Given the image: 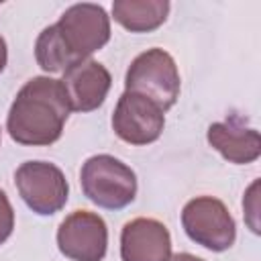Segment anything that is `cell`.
Here are the masks:
<instances>
[{
    "label": "cell",
    "mask_w": 261,
    "mask_h": 261,
    "mask_svg": "<svg viewBox=\"0 0 261 261\" xmlns=\"http://www.w3.org/2000/svg\"><path fill=\"white\" fill-rule=\"evenodd\" d=\"M71 108L61 80L31 77L16 94L6 116L12 141L27 147H47L59 141Z\"/></svg>",
    "instance_id": "obj_1"
},
{
    "label": "cell",
    "mask_w": 261,
    "mask_h": 261,
    "mask_svg": "<svg viewBox=\"0 0 261 261\" xmlns=\"http://www.w3.org/2000/svg\"><path fill=\"white\" fill-rule=\"evenodd\" d=\"M84 196L100 208L120 210L137 196L135 171L112 155H94L86 159L80 171Z\"/></svg>",
    "instance_id": "obj_2"
},
{
    "label": "cell",
    "mask_w": 261,
    "mask_h": 261,
    "mask_svg": "<svg viewBox=\"0 0 261 261\" xmlns=\"http://www.w3.org/2000/svg\"><path fill=\"white\" fill-rule=\"evenodd\" d=\"M179 71L173 57L159 49H147L137 55L124 75V90L141 94L155 102L163 112L169 110L179 98Z\"/></svg>",
    "instance_id": "obj_3"
},
{
    "label": "cell",
    "mask_w": 261,
    "mask_h": 261,
    "mask_svg": "<svg viewBox=\"0 0 261 261\" xmlns=\"http://www.w3.org/2000/svg\"><path fill=\"white\" fill-rule=\"evenodd\" d=\"M181 226L190 241L214 253L230 249L237 239L234 218L224 202L212 196L192 198L181 210Z\"/></svg>",
    "instance_id": "obj_4"
},
{
    "label": "cell",
    "mask_w": 261,
    "mask_h": 261,
    "mask_svg": "<svg viewBox=\"0 0 261 261\" xmlns=\"http://www.w3.org/2000/svg\"><path fill=\"white\" fill-rule=\"evenodd\" d=\"M61 43L77 63L110 41V16L100 4H73L55 22Z\"/></svg>",
    "instance_id": "obj_5"
},
{
    "label": "cell",
    "mask_w": 261,
    "mask_h": 261,
    "mask_svg": "<svg viewBox=\"0 0 261 261\" xmlns=\"http://www.w3.org/2000/svg\"><path fill=\"white\" fill-rule=\"evenodd\" d=\"M14 186L22 202L39 216L59 212L69 196L63 171L49 161H24L14 171Z\"/></svg>",
    "instance_id": "obj_6"
},
{
    "label": "cell",
    "mask_w": 261,
    "mask_h": 261,
    "mask_svg": "<svg viewBox=\"0 0 261 261\" xmlns=\"http://www.w3.org/2000/svg\"><path fill=\"white\" fill-rule=\"evenodd\" d=\"M57 247L71 261H102L108 249V226L100 214L75 210L61 220Z\"/></svg>",
    "instance_id": "obj_7"
},
{
    "label": "cell",
    "mask_w": 261,
    "mask_h": 261,
    "mask_svg": "<svg viewBox=\"0 0 261 261\" xmlns=\"http://www.w3.org/2000/svg\"><path fill=\"white\" fill-rule=\"evenodd\" d=\"M163 126L165 112L155 102L126 90L120 94L112 112V130L120 141L128 145H149L161 137Z\"/></svg>",
    "instance_id": "obj_8"
},
{
    "label": "cell",
    "mask_w": 261,
    "mask_h": 261,
    "mask_svg": "<svg viewBox=\"0 0 261 261\" xmlns=\"http://www.w3.org/2000/svg\"><path fill=\"white\" fill-rule=\"evenodd\" d=\"M61 86L73 112H92L106 100L112 75L100 61L88 57L63 71Z\"/></svg>",
    "instance_id": "obj_9"
},
{
    "label": "cell",
    "mask_w": 261,
    "mask_h": 261,
    "mask_svg": "<svg viewBox=\"0 0 261 261\" xmlns=\"http://www.w3.org/2000/svg\"><path fill=\"white\" fill-rule=\"evenodd\" d=\"M171 237L163 222L155 218H133L120 232L122 261H169Z\"/></svg>",
    "instance_id": "obj_10"
},
{
    "label": "cell",
    "mask_w": 261,
    "mask_h": 261,
    "mask_svg": "<svg viewBox=\"0 0 261 261\" xmlns=\"http://www.w3.org/2000/svg\"><path fill=\"white\" fill-rule=\"evenodd\" d=\"M206 139L228 163L245 165L253 163L261 155V137L255 128H245L239 118L224 122H212L206 130Z\"/></svg>",
    "instance_id": "obj_11"
},
{
    "label": "cell",
    "mask_w": 261,
    "mask_h": 261,
    "mask_svg": "<svg viewBox=\"0 0 261 261\" xmlns=\"http://www.w3.org/2000/svg\"><path fill=\"white\" fill-rule=\"evenodd\" d=\"M169 14L167 0H114V20L130 33H151L159 29Z\"/></svg>",
    "instance_id": "obj_12"
},
{
    "label": "cell",
    "mask_w": 261,
    "mask_h": 261,
    "mask_svg": "<svg viewBox=\"0 0 261 261\" xmlns=\"http://www.w3.org/2000/svg\"><path fill=\"white\" fill-rule=\"evenodd\" d=\"M35 59L39 67L47 73H59V71L63 73L67 67L75 63L71 55L67 53L65 45L61 43L55 24H49L47 29L39 33L37 43H35Z\"/></svg>",
    "instance_id": "obj_13"
},
{
    "label": "cell",
    "mask_w": 261,
    "mask_h": 261,
    "mask_svg": "<svg viewBox=\"0 0 261 261\" xmlns=\"http://www.w3.org/2000/svg\"><path fill=\"white\" fill-rule=\"evenodd\" d=\"M14 228V210L4 190H0V245L8 241Z\"/></svg>",
    "instance_id": "obj_14"
},
{
    "label": "cell",
    "mask_w": 261,
    "mask_h": 261,
    "mask_svg": "<svg viewBox=\"0 0 261 261\" xmlns=\"http://www.w3.org/2000/svg\"><path fill=\"white\" fill-rule=\"evenodd\" d=\"M6 61H8V47H6V41H4V37L0 35V73L4 71V67H6Z\"/></svg>",
    "instance_id": "obj_15"
},
{
    "label": "cell",
    "mask_w": 261,
    "mask_h": 261,
    "mask_svg": "<svg viewBox=\"0 0 261 261\" xmlns=\"http://www.w3.org/2000/svg\"><path fill=\"white\" fill-rule=\"evenodd\" d=\"M169 261H204V259H200L192 253H175V255L169 257Z\"/></svg>",
    "instance_id": "obj_16"
}]
</instances>
